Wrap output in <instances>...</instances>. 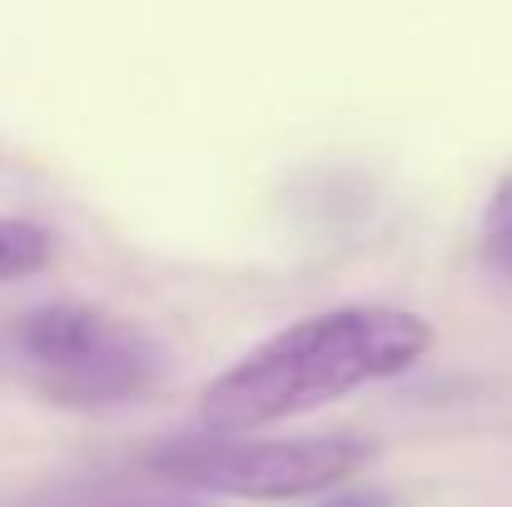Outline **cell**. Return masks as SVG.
<instances>
[{
    "instance_id": "obj_1",
    "label": "cell",
    "mask_w": 512,
    "mask_h": 507,
    "mask_svg": "<svg viewBox=\"0 0 512 507\" xmlns=\"http://www.w3.org/2000/svg\"><path fill=\"white\" fill-rule=\"evenodd\" d=\"M428 343V319L408 309L343 304L254 343L234 368H224L204 388L199 418L209 433H254L314 413L353 388L408 373L428 353Z\"/></svg>"
},
{
    "instance_id": "obj_2",
    "label": "cell",
    "mask_w": 512,
    "mask_h": 507,
    "mask_svg": "<svg viewBox=\"0 0 512 507\" xmlns=\"http://www.w3.org/2000/svg\"><path fill=\"white\" fill-rule=\"evenodd\" d=\"M368 443L353 433H309V438H244V433H194L145 448V473L209 498L289 503L348 483L368 463Z\"/></svg>"
},
{
    "instance_id": "obj_3",
    "label": "cell",
    "mask_w": 512,
    "mask_h": 507,
    "mask_svg": "<svg viewBox=\"0 0 512 507\" xmlns=\"http://www.w3.org/2000/svg\"><path fill=\"white\" fill-rule=\"evenodd\" d=\"M155 373H160V348L140 329L110 324V334L95 348H85L75 363H65L55 373H40V383L50 398L90 408V403H120V398L145 393L155 383Z\"/></svg>"
},
{
    "instance_id": "obj_4",
    "label": "cell",
    "mask_w": 512,
    "mask_h": 507,
    "mask_svg": "<svg viewBox=\"0 0 512 507\" xmlns=\"http://www.w3.org/2000/svg\"><path fill=\"white\" fill-rule=\"evenodd\" d=\"M110 324H115V319H105V314H95V309L50 304V309H35V314L20 324L15 343L25 348V358H30L40 373H55V368L75 363L85 348H95L100 338L110 334Z\"/></svg>"
},
{
    "instance_id": "obj_5",
    "label": "cell",
    "mask_w": 512,
    "mask_h": 507,
    "mask_svg": "<svg viewBox=\"0 0 512 507\" xmlns=\"http://www.w3.org/2000/svg\"><path fill=\"white\" fill-rule=\"evenodd\" d=\"M15 507H204L199 498H189L184 488L170 483H120V478H75V483H55L40 488L30 498H20Z\"/></svg>"
},
{
    "instance_id": "obj_6",
    "label": "cell",
    "mask_w": 512,
    "mask_h": 507,
    "mask_svg": "<svg viewBox=\"0 0 512 507\" xmlns=\"http://www.w3.org/2000/svg\"><path fill=\"white\" fill-rule=\"evenodd\" d=\"M55 259V234L35 219H0V284L30 279Z\"/></svg>"
},
{
    "instance_id": "obj_7",
    "label": "cell",
    "mask_w": 512,
    "mask_h": 507,
    "mask_svg": "<svg viewBox=\"0 0 512 507\" xmlns=\"http://www.w3.org/2000/svg\"><path fill=\"white\" fill-rule=\"evenodd\" d=\"M488 249L498 254V264L512 269V174L498 184V194L488 204Z\"/></svg>"
},
{
    "instance_id": "obj_8",
    "label": "cell",
    "mask_w": 512,
    "mask_h": 507,
    "mask_svg": "<svg viewBox=\"0 0 512 507\" xmlns=\"http://www.w3.org/2000/svg\"><path fill=\"white\" fill-rule=\"evenodd\" d=\"M319 507H393L383 493H363V488H353V493H334L329 503H319Z\"/></svg>"
}]
</instances>
